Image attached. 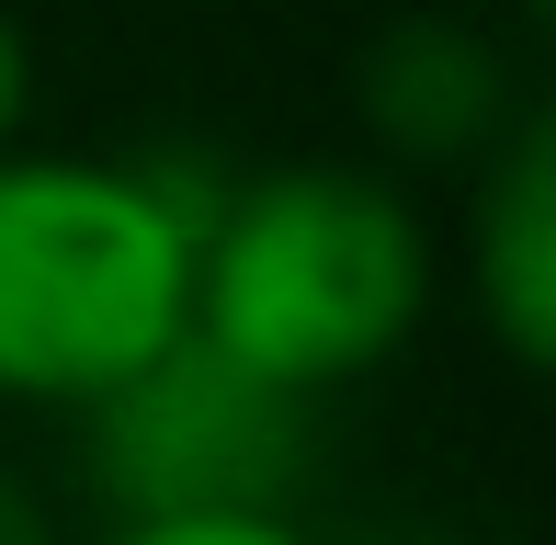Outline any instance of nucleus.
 <instances>
[{"instance_id": "6e6552de", "label": "nucleus", "mask_w": 556, "mask_h": 545, "mask_svg": "<svg viewBox=\"0 0 556 545\" xmlns=\"http://www.w3.org/2000/svg\"><path fill=\"white\" fill-rule=\"evenodd\" d=\"M23 114H35V46H23V23L0 12V148L23 137Z\"/></svg>"}, {"instance_id": "1a4fd4ad", "label": "nucleus", "mask_w": 556, "mask_h": 545, "mask_svg": "<svg viewBox=\"0 0 556 545\" xmlns=\"http://www.w3.org/2000/svg\"><path fill=\"white\" fill-rule=\"evenodd\" d=\"M364 545H466V534H420V523H409V534H364Z\"/></svg>"}, {"instance_id": "9d476101", "label": "nucleus", "mask_w": 556, "mask_h": 545, "mask_svg": "<svg viewBox=\"0 0 556 545\" xmlns=\"http://www.w3.org/2000/svg\"><path fill=\"white\" fill-rule=\"evenodd\" d=\"M522 12H534V35H545V46H556V0H522Z\"/></svg>"}, {"instance_id": "20e7f679", "label": "nucleus", "mask_w": 556, "mask_h": 545, "mask_svg": "<svg viewBox=\"0 0 556 545\" xmlns=\"http://www.w3.org/2000/svg\"><path fill=\"white\" fill-rule=\"evenodd\" d=\"M477 193H466V284L489 341L522 376L556 386V91L511 103L500 137L477 148Z\"/></svg>"}, {"instance_id": "0eeeda50", "label": "nucleus", "mask_w": 556, "mask_h": 545, "mask_svg": "<svg viewBox=\"0 0 556 545\" xmlns=\"http://www.w3.org/2000/svg\"><path fill=\"white\" fill-rule=\"evenodd\" d=\"M0 545H68V534H58V500H46L12 455H0Z\"/></svg>"}, {"instance_id": "423d86ee", "label": "nucleus", "mask_w": 556, "mask_h": 545, "mask_svg": "<svg viewBox=\"0 0 556 545\" xmlns=\"http://www.w3.org/2000/svg\"><path fill=\"white\" fill-rule=\"evenodd\" d=\"M91 545H330L295 511H137V523H103Z\"/></svg>"}, {"instance_id": "7ed1b4c3", "label": "nucleus", "mask_w": 556, "mask_h": 545, "mask_svg": "<svg viewBox=\"0 0 556 545\" xmlns=\"http://www.w3.org/2000/svg\"><path fill=\"white\" fill-rule=\"evenodd\" d=\"M68 420H80V478L103 500V523H137V511H295L307 455H318V398L250 376L193 318Z\"/></svg>"}, {"instance_id": "39448f33", "label": "nucleus", "mask_w": 556, "mask_h": 545, "mask_svg": "<svg viewBox=\"0 0 556 545\" xmlns=\"http://www.w3.org/2000/svg\"><path fill=\"white\" fill-rule=\"evenodd\" d=\"M511 103H522L511 58H500L477 23H454V12H409V23H387V35L352 58V114L409 170H466L477 148L500 137Z\"/></svg>"}, {"instance_id": "f03ea898", "label": "nucleus", "mask_w": 556, "mask_h": 545, "mask_svg": "<svg viewBox=\"0 0 556 545\" xmlns=\"http://www.w3.org/2000/svg\"><path fill=\"white\" fill-rule=\"evenodd\" d=\"M432 318V228L364 160L216 182L193 228V330L295 398H341Z\"/></svg>"}, {"instance_id": "f257e3e1", "label": "nucleus", "mask_w": 556, "mask_h": 545, "mask_svg": "<svg viewBox=\"0 0 556 545\" xmlns=\"http://www.w3.org/2000/svg\"><path fill=\"white\" fill-rule=\"evenodd\" d=\"M227 170L0 148V398L80 409L193 318V228Z\"/></svg>"}]
</instances>
